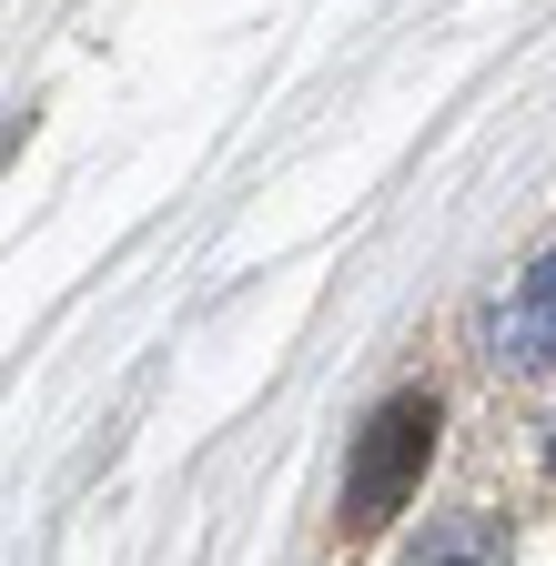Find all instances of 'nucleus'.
<instances>
[{
    "label": "nucleus",
    "mask_w": 556,
    "mask_h": 566,
    "mask_svg": "<svg viewBox=\"0 0 556 566\" xmlns=\"http://www.w3.org/2000/svg\"><path fill=\"white\" fill-rule=\"evenodd\" d=\"M426 455H436V395L405 385L355 436V465H344V536H375L385 516H405V495L426 485Z\"/></svg>",
    "instance_id": "nucleus-1"
},
{
    "label": "nucleus",
    "mask_w": 556,
    "mask_h": 566,
    "mask_svg": "<svg viewBox=\"0 0 556 566\" xmlns=\"http://www.w3.org/2000/svg\"><path fill=\"white\" fill-rule=\"evenodd\" d=\"M475 344H485V365H506V375H546L556 365V253H536L506 294H485Z\"/></svg>",
    "instance_id": "nucleus-2"
},
{
    "label": "nucleus",
    "mask_w": 556,
    "mask_h": 566,
    "mask_svg": "<svg viewBox=\"0 0 556 566\" xmlns=\"http://www.w3.org/2000/svg\"><path fill=\"white\" fill-rule=\"evenodd\" d=\"M395 566H496V526L485 516H426Z\"/></svg>",
    "instance_id": "nucleus-3"
}]
</instances>
